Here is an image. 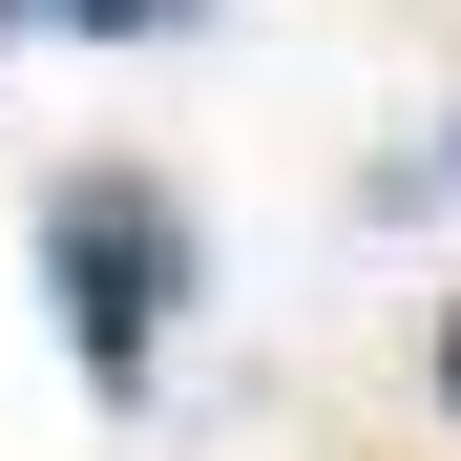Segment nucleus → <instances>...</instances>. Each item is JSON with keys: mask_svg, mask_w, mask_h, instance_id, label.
Segmentation results:
<instances>
[{"mask_svg": "<svg viewBox=\"0 0 461 461\" xmlns=\"http://www.w3.org/2000/svg\"><path fill=\"white\" fill-rule=\"evenodd\" d=\"M42 294H63V357H85L105 399H147V336H168V294H189V210L147 168H85L42 210Z\"/></svg>", "mask_w": 461, "mask_h": 461, "instance_id": "1", "label": "nucleus"}, {"mask_svg": "<svg viewBox=\"0 0 461 461\" xmlns=\"http://www.w3.org/2000/svg\"><path fill=\"white\" fill-rule=\"evenodd\" d=\"M63 22H168V0H63Z\"/></svg>", "mask_w": 461, "mask_h": 461, "instance_id": "2", "label": "nucleus"}, {"mask_svg": "<svg viewBox=\"0 0 461 461\" xmlns=\"http://www.w3.org/2000/svg\"><path fill=\"white\" fill-rule=\"evenodd\" d=\"M440 399H461V315H440Z\"/></svg>", "mask_w": 461, "mask_h": 461, "instance_id": "3", "label": "nucleus"}]
</instances>
